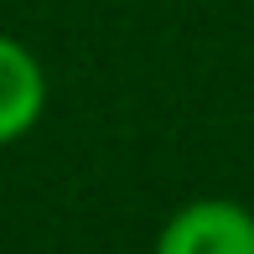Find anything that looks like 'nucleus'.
<instances>
[{
    "mask_svg": "<svg viewBox=\"0 0 254 254\" xmlns=\"http://www.w3.org/2000/svg\"><path fill=\"white\" fill-rule=\"evenodd\" d=\"M156 254H254V213L223 197L187 202L161 228Z\"/></svg>",
    "mask_w": 254,
    "mask_h": 254,
    "instance_id": "1",
    "label": "nucleus"
},
{
    "mask_svg": "<svg viewBox=\"0 0 254 254\" xmlns=\"http://www.w3.org/2000/svg\"><path fill=\"white\" fill-rule=\"evenodd\" d=\"M42 104H47L42 63L21 47V42L0 37V145L21 140V135L42 120Z\"/></svg>",
    "mask_w": 254,
    "mask_h": 254,
    "instance_id": "2",
    "label": "nucleus"
}]
</instances>
